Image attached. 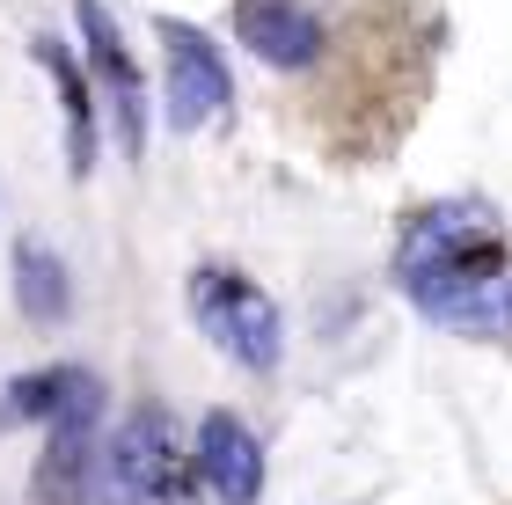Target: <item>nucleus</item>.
<instances>
[{
	"label": "nucleus",
	"mask_w": 512,
	"mask_h": 505,
	"mask_svg": "<svg viewBox=\"0 0 512 505\" xmlns=\"http://www.w3.org/2000/svg\"><path fill=\"white\" fill-rule=\"evenodd\" d=\"M395 286H403L410 308L439 330L512 337V242H505L498 213L476 205V198L425 205V213L403 227Z\"/></svg>",
	"instance_id": "f257e3e1"
},
{
	"label": "nucleus",
	"mask_w": 512,
	"mask_h": 505,
	"mask_svg": "<svg viewBox=\"0 0 512 505\" xmlns=\"http://www.w3.org/2000/svg\"><path fill=\"white\" fill-rule=\"evenodd\" d=\"M191 315L198 330L220 344L235 366H249V374H271L278 352H286V330H278V308L264 286H249L242 271L227 264H198L191 271Z\"/></svg>",
	"instance_id": "f03ea898"
},
{
	"label": "nucleus",
	"mask_w": 512,
	"mask_h": 505,
	"mask_svg": "<svg viewBox=\"0 0 512 505\" xmlns=\"http://www.w3.org/2000/svg\"><path fill=\"white\" fill-rule=\"evenodd\" d=\"M191 454L176 440V418L169 410H139L125 418V432L110 440L103 454V491L110 505H183L191 498Z\"/></svg>",
	"instance_id": "7ed1b4c3"
},
{
	"label": "nucleus",
	"mask_w": 512,
	"mask_h": 505,
	"mask_svg": "<svg viewBox=\"0 0 512 505\" xmlns=\"http://www.w3.org/2000/svg\"><path fill=\"white\" fill-rule=\"evenodd\" d=\"M154 37H161V52H169V125H176V132L213 125L220 110L235 103V81H227L220 44L205 37L198 22H183V15H161Z\"/></svg>",
	"instance_id": "20e7f679"
},
{
	"label": "nucleus",
	"mask_w": 512,
	"mask_h": 505,
	"mask_svg": "<svg viewBox=\"0 0 512 505\" xmlns=\"http://www.w3.org/2000/svg\"><path fill=\"white\" fill-rule=\"evenodd\" d=\"M96 425H103V388H96V374H88L74 396L52 410V440H44V462H37V498L44 505H88Z\"/></svg>",
	"instance_id": "39448f33"
},
{
	"label": "nucleus",
	"mask_w": 512,
	"mask_h": 505,
	"mask_svg": "<svg viewBox=\"0 0 512 505\" xmlns=\"http://www.w3.org/2000/svg\"><path fill=\"white\" fill-rule=\"evenodd\" d=\"M74 22H81V44H88L96 81L110 88V110H118L125 154L139 162V154H147V88H139L132 44H125V30H118V15H110V0H74Z\"/></svg>",
	"instance_id": "423d86ee"
},
{
	"label": "nucleus",
	"mask_w": 512,
	"mask_h": 505,
	"mask_svg": "<svg viewBox=\"0 0 512 505\" xmlns=\"http://www.w3.org/2000/svg\"><path fill=\"white\" fill-rule=\"evenodd\" d=\"M235 37L264 66H278V74H300V66H315L322 52H330L322 15L300 8V0H235Z\"/></svg>",
	"instance_id": "0eeeda50"
},
{
	"label": "nucleus",
	"mask_w": 512,
	"mask_h": 505,
	"mask_svg": "<svg viewBox=\"0 0 512 505\" xmlns=\"http://www.w3.org/2000/svg\"><path fill=\"white\" fill-rule=\"evenodd\" d=\"M191 469L205 476V491L220 505H256L264 498V447H256V432L235 418V410H205Z\"/></svg>",
	"instance_id": "6e6552de"
},
{
	"label": "nucleus",
	"mask_w": 512,
	"mask_h": 505,
	"mask_svg": "<svg viewBox=\"0 0 512 505\" xmlns=\"http://www.w3.org/2000/svg\"><path fill=\"white\" fill-rule=\"evenodd\" d=\"M30 52H37L44 74H52L59 110H66V169L88 176L96 169V88H88V74L74 66V52H66L59 37H30Z\"/></svg>",
	"instance_id": "1a4fd4ad"
},
{
	"label": "nucleus",
	"mask_w": 512,
	"mask_h": 505,
	"mask_svg": "<svg viewBox=\"0 0 512 505\" xmlns=\"http://www.w3.org/2000/svg\"><path fill=\"white\" fill-rule=\"evenodd\" d=\"M15 301H22L30 323H66V308H74L66 264H59L44 242H22V249H15Z\"/></svg>",
	"instance_id": "9d476101"
},
{
	"label": "nucleus",
	"mask_w": 512,
	"mask_h": 505,
	"mask_svg": "<svg viewBox=\"0 0 512 505\" xmlns=\"http://www.w3.org/2000/svg\"><path fill=\"white\" fill-rule=\"evenodd\" d=\"M88 374L81 366H44V374H15L0 388V425H30V418H52V410L74 396Z\"/></svg>",
	"instance_id": "9b49d317"
}]
</instances>
